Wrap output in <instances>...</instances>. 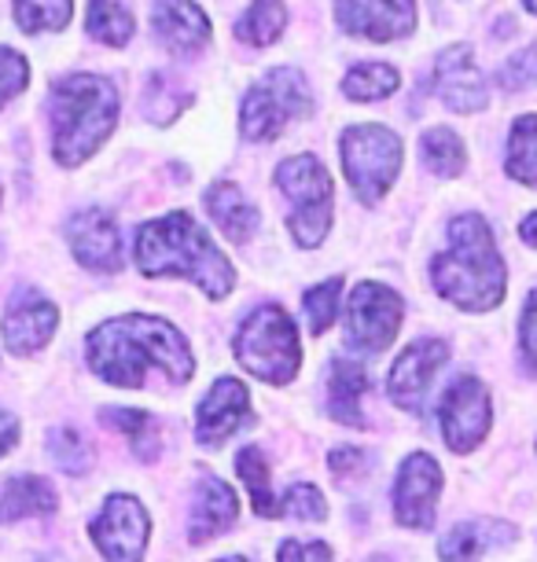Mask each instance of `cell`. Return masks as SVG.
<instances>
[{
    "instance_id": "cell-29",
    "label": "cell",
    "mask_w": 537,
    "mask_h": 562,
    "mask_svg": "<svg viewBox=\"0 0 537 562\" xmlns=\"http://www.w3.org/2000/svg\"><path fill=\"white\" fill-rule=\"evenodd\" d=\"M89 37L108 48H122L133 41V15L119 0H89Z\"/></svg>"
},
{
    "instance_id": "cell-28",
    "label": "cell",
    "mask_w": 537,
    "mask_h": 562,
    "mask_svg": "<svg viewBox=\"0 0 537 562\" xmlns=\"http://www.w3.org/2000/svg\"><path fill=\"white\" fill-rule=\"evenodd\" d=\"M100 419L111 423V427H119L122 434H130L133 452L141 456L144 463H152L155 456H159V427H155L152 412H144V408H103Z\"/></svg>"
},
{
    "instance_id": "cell-18",
    "label": "cell",
    "mask_w": 537,
    "mask_h": 562,
    "mask_svg": "<svg viewBox=\"0 0 537 562\" xmlns=\"http://www.w3.org/2000/svg\"><path fill=\"white\" fill-rule=\"evenodd\" d=\"M250 423V394L247 386L233 375H221L206 390L203 405L195 412V438L199 445H221L228 434Z\"/></svg>"
},
{
    "instance_id": "cell-38",
    "label": "cell",
    "mask_w": 537,
    "mask_h": 562,
    "mask_svg": "<svg viewBox=\"0 0 537 562\" xmlns=\"http://www.w3.org/2000/svg\"><path fill=\"white\" fill-rule=\"evenodd\" d=\"M519 338H523V360L526 368L537 375V288L530 291V299L523 305V324H519Z\"/></svg>"
},
{
    "instance_id": "cell-30",
    "label": "cell",
    "mask_w": 537,
    "mask_h": 562,
    "mask_svg": "<svg viewBox=\"0 0 537 562\" xmlns=\"http://www.w3.org/2000/svg\"><path fill=\"white\" fill-rule=\"evenodd\" d=\"M398 70L387 67V63H357V67L346 74L343 81V92L350 100H361V103H376V100H387L391 92H398Z\"/></svg>"
},
{
    "instance_id": "cell-42",
    "label": "cell",
    "mask_w": 537,
    "mask_h": 562,
    "mask_svg": "<svg viewBox=\"0 0 537 562\" xmlns=\"http://www.w3.org/2000/svg\"><path fill=\"white\" fill-rule=\"evenodd\" d=\"M519 236H523V243H526V247H534V250H537V214H530V217L523 221Z\"/></svg>"
},
{
    "instance_id": "cell-25",
    "label": "cell",
    "mask_w": 537,
    "mask_h": 562,
    "mask_svg": "<svg viewBox=\"0 0 537 562\" xmlns=\"http://www.w3.org/2000/svg\"><path fill=\"white\" fill-rule=\"evenodd\" d=\"M236 474H239V482L247 485L255 515L277 518V496H272V485H269V460L258 445H247V449L236 456Z\"/></svg>"
},
{
    "instance_id": "cell-20",
    "label": "cell",
    "mask_w": 537,
    "mask_h": 562,
    "mask_svg": "<svg viewBox=\"0 0 537 562\" xmlns=\"http://www.w3.org/2000/svg\"><path fill=\"white\" fill-rule=\"evenodd\" d=\"M239 518V501L225 482L214 474H203L195 485V507L192 522H188V540L192 544H206V540L221 537L225 529H233Z\"/></svg>"
},
{
    "instance_id": "cell-31",
    "label": "cell",
    "mask_w": 537,
    "mask_h": 562,
    "mask_svg": "<svg viewBox=\"0 0 537 562\" xmlns=\"http://www.w3.org/2000/svg\"><path fill=\"white\" fill-rule=\"evenodd\" d=\"M419 151H424L427 169H435L438 177H457L460 169H465V162H468V151H465V144H460V136L452 130H446V125L427 130Z\"/></svg>"
},
{
    "instance_id": "cell-1",
    "label": "cell",
    "mask_w": 537,
    "mask_h": 562,
    "mask_svg": "<svg viewBox=\"0 0 537 562\" xmlns=\"http://www.w3.org/2000/svg\"><path fill=\"white\" fill-rule=\"evenodd\" d=\"M89 368L111 386H144L152 371L170 383H188L195 360L188 353L184 335L163 316H114L89 335Z\"/></svg>"
},
{
    "instance_id": "cell-40",
    "label": "cell",
    "mask_w": 537,
    "mask_h": 562,
    "mask_svg": "<svg viewBox=\"0 0 537 562\" xmlns=\"http://www.w3.org/2000/svg\"><path fill=\"white\" fill-rule=\"evenodd\" d=\"M328 467H332V474H339V479H346V474L365 471V452L350 449V445H346V449H332Z\"/></svg>"
},
{
    "instance_id": "cell-11",
    "label": "cell",
    "mask_w": 537,
    "mask_h": 562,
    "mask_svg": "<svg viewBox=\"0 0 537 562\" xmlns=\"http://www.w3.org/2000/svg\"><path fill=\"white\" fill-rule=\"evenodd\" d=\"M490 394L476 375H457L441 394V438L452 452H471L490 430Z\"/></svg>"
},
{
    "instance_id": "cell-19",
    "label": "cell",
    "mask_w": 537,
    "mask_h": 562,
    "mask_svg": "<svg viewBox=\"0 0 537 562\" xmlns=\"http://www.w3.org/2000/svg\"><path fill=\"white\" fill-rule=\"evenodd\" d=\"M155 37L170 52H199L210 41V19L195 0H152Z\"/></svg>"
},
{
    "instance_id": "cell-32",
    "label": "cell",
    "mask_w": 537,
    "mask_h": 562,
    "mask_svg": "<svg viewBox=\"0 0 537 562\" xmlns=\"http://www.w3.org/2000/svg\"><path fill=\"white\" fill-rule=\"evenodd\" d=\"M74 0H15V23L26 34H48L70 23Z\"/></svg>"
},
{
    "instance_id": "cell-5",
    "label": "cell",
    "mask_w": 537,
    "mask_h": 562,
    "mask_svg": "<svg viewBox=\"0 0 537 562\" xmlns=\"http://www.w3.org/2000/svg\"><path fill=\"white\" fill-rule=\"evenodd\" d=\"M236 360L261 383L283 386L299 375L302 349L299 324L280 305H261L239 324L236 331Z\"/></svg>"
},
{
    "instance_id": "cell-13",
    "label": "cell",
    "mask_w": 537,
    "mask_h": 562,
    "mask_svg": "<svg viewBox=\"0 0 537 562\" xmlns=\"http://www.w3.org/2000/svg\"><path fill=\"white\" fill-rule=\"evenodd\" d=\"M59 327V310L52 305L45 294H37L34 288H23L12 294L0 321V338L12 349L15 357H34L41 346H48V338Z\"/></svg>"
},
{
    "instance_id": "cell-41",
    "label": "cell",
    "mask_w": 537,
    "mask_h": 562,
    "mask_svg": "<svg viewBox=\"0 0 537 562\" xmlns=\"http://www.w3.org/2000/svg\"><path fill=\"white\" fill-rule=\"evenodd\" d=\"M15 441H19V423H15L12 412L0 408V456L12 452V449H15Z\"/></svg>"
},
{
    "instance_id": "cell-9",
    "label": "cell",
    "mask_w": 537,
    "mask_h": 562,
    "mask_svg": "<svg viewBox=\"0 0 537 562\" xmlns=\"http://www.w3.org/2000/svg\"><path fill=\"white\" fill-rule=\"evenodd\" d=\"M402 313L405 305L398 291L383 288V283H357L350 305H346V346L365 357L387 349L402 327Z\"/></svg>"
},
{
    "instance_id": "cell-2",
    "label": "cell",
    "mask_w": 537,
    "mask_h": 562,
    "mask_svg": "<svg viewBox=\"0 0 537 562\" xmlns=\"http://www.w3.org/2000/svg\"><path fill=\"white\" fill-rule=\"evenodd\" d=\"M430 280L457 310L490 313L504 302V258L486 217L460 214L449 225V243L430 265Z\"/></svg>"
},
{
    "instance_id": "cell-4",
    "label": "cell",
    "mask_w": 537,
    "mask_h": 562,
    "mask_svg": "<svg viewBox=\"0 0 537 562\" xmlns=\"http://www.w3.org/2000/svg\"><path fill=\"white\" fill-rule=\"evenodd\" d=\"M52 119V155L63 169H78L100 151L119 125V89L108 78L70 74L52 85L48 97Z\"/></svg>"
},
{
    "instance_id": "cell-6",
    "label": "cell",
    "mask_w": 537,
    "mask_h": 562,
    "mask_svg": "<svg viewBox=\"0 0 537 562\" xmlns=\"http://www.w3.org/2000/svg\"><path fill=\"white\" fill-rule=\"evenodd\" d=\"M310 111H313V97L302 74L294 67L269 70L244 97L239 133H244V140H277L294 119H305Z\"/></svg>"
},
{
    "instance_id": "cell-26",
    "label": "cell",
    "mask_w": 537,
    "mask_h": 562,
    "mask_svg": "<svg viewBox=\"0 0 537 562\" xmlns=\"http://www.w3.org/2000/svg\"><path fill=\"white\" fill-rule=\"evenodd\" d=\"M504 169H508V177L519 180V184L537 188V114H523V119L512 125Z\"/></svg>"
},
{
    "instance_id": "cell-35",
    "label": "cell",
    "mask_w": 537,
    "mask_h": 562,
    "mask_svg": "<svg viewBox=\"0 0 537 562\" xmlns=\"http://www.w3.org/2000/svg\"><path fill=\"white\" fill-rule=\"evenodd\" d=\"M277 518H299V522H324L328 518V501L317 485H291L277 504Z\"/></svg>"
},
{
    "instance_id": "cell-3",
    "label": "cell",
    "mask_w": 537,
    "mask_h": 562,
    "mask_svg": "<svg viewBox=\"0 0 537 562\" xmlns=\"http://www.w3.org/2000/svg\"><path fill=\"white\" fill-rule=\"evenodd\" d=\"M136 265L144 276H181L210 299H225L236 288V269L184 210L147 221L136 232Z\"/></svg>"
},
{
    "instance_id": "cell-24",
    "label": "cell",
    "mask_w": 537,
    "mask_h": 562,
    "mask_svg": "<svg viewBox=\"0 0 537 562\" xmlns=\"http://www.w3.org/2000/svg\"><path fill=\"white\" fill-rule=\"evenodd\" d=\"M368 375L357 360L335 357L328 375V416L346 427H361V397H365Z\"/></svg>"
},
{
    "instance_id": "cell-7",
    "label": "cell",
    "mask_w": 537,
    "mask_h": 562,
    "mask_svg": "<svg viewBox=\"0 0 537 562\" xmlns=\"http://www.w3.org/2000/svg\"><path fill=\"white\" fill-rule=\"evenodd\" d=\"M277 188L291 203V232L299 247H321L332 225V177L313 155H294L277 169Z\"/></svg>"
},
{
    "instance_id": "cell-36",
    "label": "cell",
    "mask_w": 537,
    "mask_h": 562,
    "mask_svg": "<svg viewBox=\"0 0 537 562\" xmlns=\"http://www.w3.org/2000/svg\"><path fill=\"white\" fill-rule=\"evenodd\" d=\"M497 85L504 92H519V89L537 85V45L515 52L512 59H504L497 70Z\"/></svg>"
},
{
    "instance_id": "cell-22",
    "label": "cell",
    "mask_w": 537,
    "mask_h": 562,
    "mask_svg": "<svg viewBox=\"0 0 537 562\" xmlns=\"http://www.w3.org/2000/svg\"><path fill=\"white\" fill-rule=\"evenodd\" d=\"M59 507L56 490L37 479V474H19V479L0 482V526L15 522V518L52 515Z\"/></svg>"
},
{
    "instance_id": "cell-39",
    "label": "cell",
    "mask_w": 537,
    "mask_h": 562,
    "mask_svg": "<svg viewBox=\"0 0 537 562\" xmlns=\"http://www.w3.org/2000/svg\"><path fill=\"white\" fill-rule=\"evenodd\" d=\"M277 562H332V548L321 540H283Z\"/></svg>"
},
{
    "instance_id": "cell-45",
    "label": "cell",
    "mask_w": 537,
    "mask_h": 562,
    "mask_svg": "<svg viewBox=\"0 0 537 562\" xmlns=\"http://www.w3.org/2000/svg\"><path fill=\"white\" fill-rule=\"evenodd\" d=\"M372 562H387V559H383V555H379V559H372Z\"/></svg>"
},
{
    "instance_id": "cell-14",
    "label": "cell",
    "mask_w": 537,
    "mask_h": 562,
    "mask_svg": "<svg viewBox=\"0 0 537 562\" xmlns=\"http://www.w3.org/2000/svg\"><path fill=\"white\" fill-rule=\"evenodd\" d=\"M335 19L346 34L368 41H398L413 34L416 0H335Z\"/></svg>"
},
{
    "instance_id": "cell-43",
    "label": "cell",
    "mask_w": 537,
    "mask_h": 562,
    "mask_svg": "<svg viewBox=\"0 0 537 562\" xmlns=\"http://www.w3.org/2000/svg\"><path fill=\"white\" fill-rule=\"evenodd\" d=\"M523 4H526V12H534V15H537V0H523Z\"/></svg>"
},
{
    "instance_id": "cell-34",
    "label": "cell",
    "mask_w": 537,
    "mask_h": 562,
    "mask_svg": "<svg viewBox=\"0 0 537 562\" xmlns=\"http://www.w3.org/2000/svg\"><path fill=\"white\" fill-rule=\"evenodd\" d=\"M339 294H343V280L317 283V288H310L302 294V305H305V316H310V331L313 335H324L335 324V313H339Z\"/></svg>"
},
{
    "instance_id": "cell-12",
    "label": "cell",
    "mask_w": 537,
    "mask_h": 562,
    "mask_svg": "<svg viewBox=\"0 0 537 562\" xmlns=\"http://www.w3.org/2000/svg\"><path fill=\"white\" fill-rule=\"evenodd\" d=\"M441 501V467L435 456L413 452L394 482V518L409 529H430Z\"/></svg>"
},
{
    "instance_id": "cell-44",
    "label": "cell",
    "mask_w": 537,
    "mask_h": 562,
    "mask_svg": "<svg viewBox=\"0 0 537 562\" xmlns=\"http://www.w3.org/2000/svg\"><path fill=\"white\" fill-rule=\"evenodd\" d=\"M217 562H247V559H239V555H228V559H217Z\"/></svg>"
},
{
    "instance_id": "cell-15",
    "label": "cell",
    "mask_w": 537,
    "mask_h": 562,
    "mask_svg": "<svg viewBox=\"0 0 537 562\" xmlns=\"http://www.w3.org/2000/svg\"><path fill=\"white\" fill-rule=\"evenodd\" d=\"M446 360H449V346L441 338H419V342H413L394 360L391 379H387V397L398 408H419Z\"/></svg>"
},
{
    "instance_id": "cell-33",
    "label": "cell",
    "mask_w": 537,
    "mask_h": 562,
    "mask_svg": "<svg viewBox=\"0 0 537 562\" xmlns=\"http://www.w3.org/2000/svg\"><path fill=\"white\" fill-rule=\"evenodd\" d=\"M48 456H52V463L67 474H86L92 467V445L86 441V434L74 427L48 434Z\"/></svg>"
},
{
    "instance_id": "cell-8",
    "label": "cell",
    "mask_w": 537,
    "mask_h": 562,
    "mask_svg": "<svg viewBox=\"0 0 537 562\" xmlns=\"http://www.w3.org/2000/svg\"><path fill=\"white\" fill-rule=\"evenodd\" d=\"M346 180L365 206H376L402 169V140L383 125H354L343 133Z\"/></svg>"
},
{
    "instance_id": "cell-37",
    "label": "cell",
    "mask_w": 537,
    "mask_h": 562,
    "mask_svg": "<svg viewBox=\"0 0 537 562\" xmlns=\"http://www.w3.org/2000/svg\"><path fill=\"white\" fill-rule=\"evenodd\" d=\"M30 81V63L15 48H0V108L15 100Z\"/></svg>"
},
{
    "instance_id": "cell-16",
    "label": "cell",
    "mask_w": 537,
    "mask_h": 562,
    "mask_svg": "<svg viewBox=\"0 0 537 562\" xmlns=\"http://www.w3.org/2000/svg\"><path fill=\"white\" fill-rule=\"evenodd\" d=\"M67 243L86 269L92 272H119L122 269V232L108 210L92 206L67 221Z\"/></svg>"
},
{
    "instance_id": "cell-17",
    "label": "cell",
    "mask_w": 537,
    "mask_h": 562,
    "mask_svg": "<svg viewBox=\"0 0 537 562\" xmlns=\"http://www.w3.org/2000/svg\"><path fill=\"white\" fill-rule=\"evenodd\" d=\"M435 92H438V100L457 114H476L486 108V100H490L486 78L479 74L476 56H471L468 45H452L438 56Z\"/></svg>"
},
{
    "instance_id": "cell-27",
    "label": "cell",
    "mask_w": 537,
    "mask_h": 562,
    "mask_svg": "<svg viewBox=\"0 0 537 562\" xmlns=\"http://www.w3.org/2000/svg\"><path fill=\"white\" fill-rule=\"evenodd\" d=\"M283 26H288V12H283V0H255L236 23V37L247 41L255 48H266L272 45Z\"/></svg>"
},
{
    "instance_id": "cell-10",
    "label": "cell",
    "mask_w": 537,
    "mask_h": 562,
    "mask_svg": "<svg viewBox=\"0 0 537 562\" xmlns=\"http://www.w3.org/2000/svg\"><path fill=\"white\" fill-rule=\"evenodd\" d=\"M147 537H152V518L130 493L108 496L103 512L92 522V540H97L100 555L108 562H141Z\"/></svg>"
},
{
    "instance_id": "cell-23",
    "label": "cell",
    "mask_w": 537,
    "mask_h": 562,
    "mask_svg": "<svg viewBox=\"0 0 537 562\" xmlns=\"http://www.w3.org/2000/svg\"><path fill=\"white\" fill-rule=\"evenodd\" d=\"M206 210H210V217H214V225L233 243H247L255 236L258 210L250 199H244V192H239L236 184H228V180H221V184H214L206 192Z\"/></svg>"
},
{
    "instance_id": "cell-21",
    "label": "cell",
    "mask_w": 537,
    "mask_h": 562,
    "mask_svg": "<svg viewBox=\"0 0 537 562\" xmlns=\"http://www.w3.org/2000/svg\"><path fill=\"white\" fill-rule=\"evenodd\" d=\"M515 540V526L497 518H476V522H457L438 540L441 562H479L490 548H504Z\"/></svg>"
}]
</instances>
